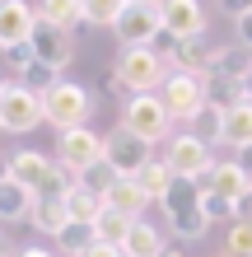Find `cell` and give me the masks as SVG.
<instances>
[{
  "label": "cell",
  "mask_w": 252,
  "mask_h": 257,
  "mask_svg": "<svg viewBox=\"0 0 252 257\" xmlns=\"http://www.w3.org/2000/svg\"><path fill=\"white\" fill-rule=\"evenodd\" d=\"M112 80L126 94H159L168 80V56L154 47H122V56L112 66Z\"/></svg>",
  "instance_id": "6da1fadb"
},
{
  "label": "cell",
  "mask_w": 252,
  "mask_h": 257,
  "mask_svg": "<svg viewBox=\"0 0 252 257\" xmlns=\"http://www.w3.org/2000/svg\"><path fill=\"white\" fill-rule=\"evenodd\" d=\"M122 126L131 136H140L145 145H159V141H168L173 117H168L164 103H159V94H131L126 108H122Z\"/></svg>",
  "instance_id": "7a4b0ae2"
},
{
  "label": "cell",
  "mask_w": 252,
  "mask_h": 257,
  "mask_svg": "<svg viewBox=\"0 0 252 257\" xmlns=\"http://www.w3.org/2000/svg\"><path fill=\"white\" fill-rule=\"evenodd\" d=\"M159 103L168 108L173 122H187L196 117L205 103H210V89H205V75H182V70H168L164 89H159Z\"/></svg>",
  "instance_id": "3957f363"
},
{
  "label": "cell",
  "mask_w": 252,
  "mask_h": 257,
  "mask_svg": "<svg viewBox=\"0 0 252 257\" xmlns=\"http://www.w3.org/2000/svg\"><path fill=\"white\" fill-rule=\"evenodd\" d=\"M84 117H89V89L84 84H52L47 94H42V122L56 126V131H75L84 126Z\"/></svg>",
  "instance_id": "277c9868"
},
{
  "label": "cell",
  "mask_w": 252,
  "mask_h": 257,
  "mask_svg": "<svg viewBox=\"0 0 252 257\" xmlns=\"http://www.w3.org/2000/svg\"><path fill=\"white\" fill-rule=\"evenodd\" d=\"M103 159L117 169V178H136L145 164L154 159V145H145L140 136H131L126 126H112L103 136Z\"/></svg>",
  "instance_id": "5b68a950"
},
{
  "label": "cell",
  "mask_w": 252,
  "mask_h": 257,
  "mask_svg": "<svg viewBox=\"0 0 252 257\" xmlns=\"http://www.w3.org/2000/svg\"><path fill=\"white\" fill-rule=\"evenodd\" d=\"M168 169H173V178H187V183H205V173L215 169V155H210V145H201L191 131H182V136H173L168 141Z\"/></svg>",
  "instance_id": "8992f818"
},
{
  "label": "cell",
  "mask_w": 252,
  "mask_h": 257,
  "mask_svg": "<svg viewBox=\"0 0 252 257\" xmlns=\"http://www.w3.org/2000/svg\"><path fill=\"white\" fill-rule=\"evenodd\" d=\"M33 126H42V94H33V89H24V84H10L5 98H0V131L24 136Z\"/></svg>",
  "instance_id": "52a82bcc"
},
{
  "label": "cell",
  "mask_w": 252,
  "mask_h": 257,
  "mask_svg": "<svg viewBox=\"0 0 252 257\" xmlns=\"http://www.w3.org/2000/svg\"><path fill=\"white\" fill-rule=\"evenodd\" d=\"M103 159V136L94 126H75V131H61V141H56V164L70 173H84L89 164H98Z\"/></svg>",
  "instance_id": "ba28073f"
},
{
  "label": "cell",
  "mask_w": 252,
  "mask_h": 257,
  "mask_svg": "<svg viewBox=\"0 0 252 257\" xmlns=\"http://www.w3.org/2000/svg\"><path fill=\"white\" fill-rule=\"evenodd\" d=\"M112 33L122 47H154V42H164V19H159V10H140V5H126L117 14Z\"/></svg>",
  "instance_id": "9c48e42d"
},
{
  "label": "cell",
  "mask_w": 252,
  "mask_h": 257,
  "mask_svg": "<svg viewBox=\"0 0 252 257\" xmlns=\"http://www.w3.org/2000/svg\"><path fill=\"white\" fill-rule=\"evenodd\" d=\"M159 19H164V38L168 42H191V38L205 33L201 0H164V5H159Z\"/></svg>",
  "instance_id": "30bf717a"
},
{
  "label": "cell",
  "mask_w": 252,
  "mask_h": 257,
  "mask_svg": "<svg viewBox=\"0 0 252 257\" xmlns=\"http://www.w3.org/2000/svg\"><path fill=\"white\" fill-rule=\"evenodd\" d=\"M33 52H38V61L42 66H52V70H66L70 61H75V33H66V28H52V24H42L33 28Z\"/></svg>",
  "instance_id": "8fae6325"
},
{
  "label": "cell",
  "mask_w": 252,
  "mask_h": 257,
  "mask_svg": "<svg viewBox=\"0 0 252 257\" xmlns=\"http://www.w3.org/2000/svg\"><path fill=\"white\" fill-rule=\"evenodd\" d=\"M33 28H38V10L28 0H0V52L28 42Z\"/></svg>",
  "instance_id": "7c38bea8"
},
{
  "label": "cell",
  "mask_w": 252,
  "mask_h": 257,
  "mask_svg": "<svg viewBox=\"0 0 252 257\" xmlns=\"http://www.w3.org/2000/svg\"><path fill=\"white\" fill-rule=\"evenodd\" d=\"M5 169H10V178H14L19 187H28V192L38 196L42 183L56 173V159H52V155H42V150H19V155H10Z\"/></svg>",
  "instance_id": "4fadbf2b"
},
{
  "label": "cell",
  "mask_w": 252,
  "mask_h": 257,
  "mask_svg": "<svg viewBox=\"0 0 252 257\" xmlns=\"http://www.w3.org/2000/svg\"><path fill=\"white\" fill-rule=\"evenodd\" d=\"M205 192H215V196H224V201H238V196L252 187V178L238 169V159H215V169L205 173Z\"/></svg>",
  "instance_id": "5bb4252c"
},
{
  "label": "cell",
  "mask_w": 252,
  "mask_h": 257,
  "mask_svg": "<svg viewBox=\"0 0 252 257\" xmlns=\"http://www.w3.org/2000/svg\"><path fill=\"white\" fill-rule=\"evenodd\" d=\"M168 66L182 70V75H210V66H215V47H205L201 38L173 42V47H168Z\"/></svg>",
  "instance_id": "9a60e30c"
},
{
  "label": "cell",
  "mask_w": 252,
  "mask_h": 257,
  "mask_svg": "<svg viewBox=\"0 0 252 257\" xmlns=\"http://www.w3.org/2000/svg\"><path fill=\"white\" fill-rule=\"evenodd\" d=\"M210 75H219V80H238V84H252V47H243V42H233V47H215Z\"/></svg>",
  "instance_id": "2e32d148"
},
{
  "label": "cell",
  "mask_w": 252,
  "mask_h": 257,
  "mask_svg": "<svg viewBox=\"0 0 252 257\" xmlns=\"http://www.w3.org/2000/svg\"><path fill=\"white\" fill-rule=\"evenodd\" d=\"M164 252H168L164 229H154L150 220L131 224V234H126V243H122V257H164Z\"/></svg>",
  "instance_id": "e0dca14e"
},
{
  "label": "cell",
  "mask_w": 252,
  "mask_h": 257,
  "mask_svg": "<svg viewBox=\"0 0 252 257\" xmlns=\"http://www.w3.org/2000/svg\"><path fill=\"white\" fill-rule=\"evenodd\" d=\"M38 19L42 24H52V28H66V33H75V28H80V33H84V10H80V0H38Z\"/></svg>",
  "instance_id": "ac0fdd59"
},
{
  "label": "cell",
  "mask_w": 252,
  "mask_h": 257,
  "mask_svg": "<svg viewBox=\"0 0 252 257\" xmlns=\"http://www.w3.org/2000/svg\"><path fill=\"white\" fill-rule=\"evenodd\" d=\"M108 206L122 210L126 220H145V206H150V196H145V187L136 183V178H117V187L108 192Z\"/></svg>",
  "instance_id": "d6986e66"
},
{
  "label": "cell",
  "mask_w": 252,
  "mask_h": 257,
  "mask_svg": "<svg viewBox=\"0 0 252 257\" xmlns=\"http://www.w3.org/2000/svg\"><path fill=\"white\" fill-rule=\"evenodd\" d=\"M131 224H136V220H126L122 210H112V206H103V210H98V220L89 224V229H94V243H108V248H122V243H126V234H131Z\"/></svg>",
  "instance_id": "ffe728a7"
},
{
  "label": "cell",
  "mask_w": 252,
  "mask_h": 257,
  "mask_svg": "<svg viewBox=\"0 0 252 257\" xmlns=\"http://www.w3.org/2000/svg\"><path fill=\"white\" fill-rule=\"evenodd\" d=\"M33 201H38V196L28 192V187H19L14 178H5V183H0V220H5V224L28 220V215H33Z\"/></svg>",
  "instance_id": "44dd1931"
},
{
  "label": "cell",
  "mask_w": 252,
  "mask_h": 257,
  "mask_svg": "<svg viewBox=\"0 0 252 257\" xmlns=\"http://www.w3.org/2000/svg\"><path fill=\"white\" fill-rule=\"evenodd\" d=\"M187 131L196 136L201 145H210V150H215V145H224V112H219L215 103H205V108L191 117V126H187Z\"/></svg>",
  "instance_id": "7402d4cb"
},
{
  "label": "cell",
  "mask_w": 252,
  "mask_h": 257,
  "mask_svg": "<svg viewBox=\"0 0 252 257\" xmlns=\"http://www.w3.org/2000/svg\"><path fill=\"white\" fill-rule=\"evenodd\" d=\"M136 183L145 187V196H150V201H164L168 187L177 183V178H173V169H168V159H150V164L136 173Z\"/></svg>",
  "instance_id": "603a6c76"
},
{
  "label": "cell",
  "mask_w": 252,
  "mask_h": 257,
  "mask_svg": "<svg viewBox=\"0 0 252 257\" xmlns=\"http://www.w3.org/2000/svg\"><path fill=\"white\" fill-rule=\"evenodd\" d=\"M224 145H229V150L252 145V98L224 112Z\"/></svg>",
  "instance_id": "cb8c5ba5"
},
{
  "label": "cell",
  "mask_w": 252,
  "mask_h": 257,
  "mask_svg": "<svg viewBox=\"0 0 252 257\" xmlns=\"http://www.w3.org/2000/svg\"><path fill=\"white\" fill-rule=\"evenodd\" d=\"M28 220H33L38 234H52V238H56V234L70 224V210H66V201H42V196H38V201H33V215H28Z\"/></svg>",
  "instance_id": "d4e9b609"
},
{
  "label": "cell",
  "mask_w": 252,
  "mask_h": 257,
  "mask_svg": "<svg viewBox=\"0 0 252 257\" xmlns=\"http://www.w3.org/2000/svg\"><path fill=\"white\" fill-rule=\"evenodd\" d=\"M205 89H210V103L219 112H229V108H238V103L252 98V89L238 84V80H219V75H205Z\"/></svg>",
  "instance_id": "484cf974"
},
{
  "label": "cell",
  "mask_w": 252,
  "mask_h": 257,
  "mask_svg": "<svg viewBox=\"0 0 252 257\" xmlns=\"http://www.w3.org/2000/svg\"><path fill=\"white\" fill-rule=\"evenodd\" d=\"M103 206H108V201H103V196H94V192H84L80 183H75V192L66 196V210H70V220H75V224H94Z\"/></svg>",
  "instance_id": "4316f807"
},
{
  "label": "cell",
  "mask_w": 252,
  "mask_h": 257,
  "mask_svg": "<svg viewBox=\"0 0 252 257\" xmlns=\"http://www.w3.org/2000/svg\"><path fill=\"white\" fill-rule=\"evenodd\" d=\"M80 187L84 192H94V196H103V201H108V192L117 187V169L108 159H98V164H89V169L80 173Z\"/></svg>",
  "instance_id": "83f0119b"
},
{
  "label": "cell",
  "mask_w": 252,
  "mask_h": 257,
  "mask_svg": "<svg viewBox=\"0 0 252 257\" xmlns=\"http://www.w3.org/2000/svg\"><path fill=\"white\" fill-rule=\"evenodd\" d=\"M80 10H84V24L89 28H112L117 14L126 10V0H80Z\"/></svg>",
  "instance_id": "f1b7e54d"
},
{
  "label": "cell",
  "mask_w": 252,
  "mask_h": 257,
  "mask_svg": "<svg viewBox=\"0 0 252 257\" xmlns=\"http://www.w3.org/2000/svg\"><path fill=\"white\" fill-rule=\"evenodd\" d=\"M56 248H61L66 257H84L89 248H94V229H89V224H75L70 220L61 234H56Z\"/></svg>",
  "instance_id": "f546056e"
},
{
  "label": "cell",
  "mask_w": 252,
  "mask_h": 257,
  "mask_svg": "<svg viewBox=\"0 0 252 257\" xmlns=\"http://www.w3.org/2000/svg\"><path fill=\"white\" fill-rule=\"evenodd\" d=\"M168 210V215H177V210H191V206H201V183H187V178H177V183L168 187V196L159 201Z\"/></svg>",
  "instance_id": "4dcf8cb0"
},
{
  "label": "cell",
  "mask_w": 252,
  "mask_h": 257,
  "mask_svg": "<svg viewBox=\"0 0 252 257\" xmlns=\"http://www.w3.org/2000/svg\"><path fill=\"white\" fill-rule=\"evenodd\" d=\"M168 224H173V234H177V238H201L205 229H210V220H205V210H201V206L168 215Z\"/></svg>",
  "instance_id": "1f68e13d"
},
{
  "label": "cell",
  "mask_w": 252,
  "mask_h": 257,
  "mask_svg": "<svg viewBox=\"0 0 252 257\" xmlns=\"http://www.w3.org/2000/svg\"><path fill=\"white\" fill-rule=\"evenodd\" d=\"M19 84L24 89H33V94H47L52 84H61V70H52V66H42V61H33L24 75H19Z\"/></svg>",
  "instance_id": "d6a6232c"
},
{
  "label": "cell",
  "mask_w": 252,
  "mask_h": 257,
  "mask_svg": "<svg viewBox=\"0 0 252 257\" xmlns=\"http://www.w3.org/2000/svg\"><path fill=\"white\" fill-rule=\"evenodd\" d=\"M224 257H252V224H243V220H233V224H229Z\"/></svg>",
  "instance_id": "836d02e7"
},
{
  "label": "cell",
  "mask_w": 252,
  "mask_h": 257,
  "mask_svg": "<svg viewBox=\"0 0 252 257\" xmlns=\"http://www.w3.org/2000/svg\"><path fill=\"white\" fill-rule=\"evenodd\" d=\"M201 210H205L210 224H219V220L233 224V201H224V196H215V192H205V187H201Z\"/></svg>",
  "instance_id": "e575fe53"
},
{
  "label": "cell",
  "mask_w": 252,
  "mask_h": 257,
  "mask_svg": "<svg viewBox=\"0 0 252 257\" xmlns=\"http://www.w3.org/2000/svg\"><path fill=\"white\" fill-rule=\"evenodd\" d=\"M5 61H10L14 70H19V75H24L28 66L38 61V52H33V42H19V47H10V52H5Z\"/></svg>",
  "instance_id": "d590c367"
},
{
  "label": "cell",
  "mask_w": 252,
  "mask_h": 257,
  "mask_svg": "<svg viewBox=\"0 0 252 257\" xmlns=\"http://www.w3.org/2000/svg\"><path fill=\"white\" fill-rule=\"evenodd\" d=\"M233 220H243V224H252V187L233 201Z\"/></svg>",
  "instance_id": "8d00e7d4"
},
{
  "label": "cell",
  "mask_w": 252,
  "mask_h": 257,
  "mask_svg": "<svg viewBox=\"0 0 252 257\" xmlns=\"http://www.w3.org/2000/svg\"><path fill=\"white\" fill-rule=\"evenodd\" d=\"M219 5H224L229 19H243V14H252V0H219Z\"/></svg>",
  "instance_id": "74e56055"
},
{
  "label": "cell",
  "mask_w": 252,
  "mask_h": 257,
  "mask_svg": "<svg viewBox=\"0 0 252 257\" xmlns=\"http://www.w3.org/2000/svg\"><path fill=\"white\" fill-rule=\"evenodd\" d=\"M233 28H238V42H243V47H252V14L233 19Z\"/></svg>",
  "instance_id": "f35d334b"
},
{
  "label": "cell",
  "mask_w": 252,
  "mask_h": 257,
  "mask_svg": "<svg viewBox=\"0 0 252 257\" xmlns=\"http://www.w3.org/2000/svg\"><path fill=\"white\" fill-rule=\"evenodd\" d=\"M233 155H238V169L252 178V145H243V150H233Z\"/></svg>",
  "instance_id": "ab89813d"
},
{
  "label": "cell",
  "mask_w": 252,
  "mask_h": 257,
  "mask_svg": "<svg viewBox=\"0 0 252 257\" xmlns=\"http://www.w3.org/2000/svg\"><path fill=\"white\" fill-rule=\"evenodd\" d=\"M84 257H122V248H108V243H94Z\"/></svg>",
  "instance_id": "60d3db41"
},
{
  "label": "cell",
  "mask_w": 252,
  "mask_h": 257,
  "mask_svg": "<svg viewBox=\"0 0 252 257\" xmlns=\"http://www.w3.org/2000/svg\"><path fill=\"white\" fill-rule=\"evenodd\" d=\"M126 5H140V10H159L164 0H126Z\"/></svg>",
  "instance_id": "b9f144b4"
},
{
  "label": "cell",
  "mask_w": 252,
  "mask_h": 257,
  "mask_svg": "<svg viewBox=\"0 0 252 257\" xmlns=\"http://www.w3.org/2000/svg\"><path fill=\"white\" fill-rule=\"evenodd\" d=\"M0 257H10V234L0 229Z\"/></svg>",
  "instance_id": "7bdbcfd3"
},
{
  "label": "cell",
  "mask_w": 252,
  "mask_h": 257,
  "mask_svg": "<svg viewBox=\"0 0 252 257\" xmlns=\"http://www.w3.org/2000/svg\"><path fill=\"white\" fill-rule=\"evenodd\" d=\"M19 257H52V252H42V248H24Z\"/></svg>",
  "instance_id": "ee69618b"
},
{
  "label": "cell",
  "mask_w": 252,
  "mask_h": 257,
  "mask_svg": "<svg viewBox=\"0 0 252 257\" xmlns=\"http://www.w3.org/2000/svg\"><path fill=\"white\" fill-rule=\"evenodd\" d=\"M164 257H191V252H182V248H168V252H164Z\"/></svg>",
  "instance_id": "f6af8a7d"
},
{
  "label": "cell",
  "mask_w": 252,
  "mask_h": 257,
  "mask_svg": "<svg viewBox=\"0 0 252 257\" xmlns=\"http://www.w3.org/2000/svg\"><path fill=\"white\" fill-rule=\"evenodd\" d=\"M5 89H10V84H5V80H0V98H5Z\"/></svg>",
  "instance_id": "bcb514c9"
}]
</instances>
